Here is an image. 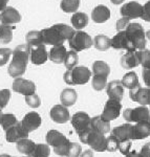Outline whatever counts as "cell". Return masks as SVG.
Returning a JSON list of instances; mask_svg holds the SVG:
<instances>
[{"instance_id": "48", "label": "cell", "mask_w": 150, "mask_h": 157, "mask_svg": "<svg viewBox=\"0 0 150 157\" xmlns=\"http://www.w3.org/2000/svg\"><path fill=\"white\" fill-rule=\"evenodd\" d=\"M142 19L144 21L150 22V1H147L143 6V16Z\"/></svg>"}, {"instance_id": "9", "label": "cell", "mask_w": 150, "mask_h": 157, "mask_svg": "<svg viewBox=\"0 0 150 157\" xmlns=\"http://www.w3.org/2000/svg\"><path fill=\"white\" fill-rule=\"evenodd\" d=\"M111 47L114 49H125L127 52H133L136 50L133 43L127 36L125 30L118 32L116 36L111 38Z\"/></svg>"}, {"instance_id": "52", "label": "cell", "mask_w": 150, "mask_h": 157, "mask_svg": "<svg viewBox=\"0 0 150 157\" xmlns=\"http://www.w3.org/2000/svg\"><path fill=\"white\" fill-rule=\"evenodd\" d=\"M7 3H9V0H0V12H2L4 9H6Z\"/></svg>"}, {"instance_id": "47", "label": "cell", "mask_w": 150, "mask_h": 157, "mask_svg": "<svg viewBox=\"0 0 150 157\" xmlns=\"http://www.w3.org/2000/svg\"><path fill=\"white\" fill-rule=\"evenodd\" d=\"M130 23V20L128 18H125V17H122L120 20L116 21V30L121 32V30H125V29L128 26V24Z\"/></svg>"}, {"instance_id": "59", "label": "cell", "mask_w": 150, "mask_h": 157, "mask_svg": "<svg viewBox=\"0 0 150 157\" xmlns=\"http://www.w3.org/2000/svg\"><path fill=\"white\" fill-rule=\"evenodd\" d=\"M149 121V123H150V118H149V121Z\"/></svg>"}, {"instance_id": "6", "label": "cell", "mask_w": 150, "mask_h": 157, "mask_svg": "<svg viewBox=\"0 0 150 157\" xmlns=\"http://www.w3.org/2000/svg\"><path fill=\"white\" fill-rule=\"evenodd\" d=\"M69 43V47L75 52H82L84 49H88L93 46V38H91L87 33L83 32V30H77L73 37L68 40Z\"/></svg>"}, {"instance_id": "35", "label": "cell", "mask_w": 150, "mask_h": 157, "mask_svg": "<svg viewBox=\"0 0 150 157\" xmlns=\"http://www.w3.org/2000/svg\"><path fill=\"white\" fill-rule=\"evenodd\" d=\"M13 39V29L11 25L1 24L0 25V43L9 44Z\"/></svg>"}, {"instance_id": "28", "label": "cell", "mask_w": 150, "mask_h": 157, "mask_svg": "<svg viewBox=\"0 0 150 157\" xmlns=\"http://www.w3.org/2000/svg\"><path fill=\"white\" fill-rule=\"evenodd\" d=\"M70 22H72L73 29L77 30H81L88 24V17L87 15L82 12H76L72 16Z\"/></svg>"}, {"instance_id": "4", "label": "cell", "mask_w": 150, "mask_h": 157, "mask_svg": "<svg viewBox=\"0 0 150 157\" xmlns=\"http://www.w3.org/2000/svg\"><path fill=\"white\" fill-rule=\"evenodd\" d=\"M91 78V71L86 66H76L66 70L63 80L68 85H84Z\"/></svg>"}, {"instance_id": "20", "label": "cell", "mask_w": 150, "mask_h": 157, "mask_svg": "<svg viewBox=\"0 0 150 157\" xmlns=\"http://www.w3.org/2000/svg\"><path fill=\"white\" fill-rule=\"evenodd\" d=\"M106 92L109 98L121 102L124 95V86L122 85L121 81L114 80L107 83L106 86Z\"/></svg>"}, {"instance_id": "8", "label": "cell", "mask_w": 150, "mask_h": 157, "mask_svg": "<svg viewBox=\"0 0 150 157\" xmlns=\"http://www.w3.org/2000/svg\"><path fill=\"white\" fill-rule=\"evenodd\" d=\"M72 126L79 135L91 130V117L84 111L76 112L72 116Z\"/></svg>"}, {"instance_id": "31", "label": "cell", "mask_w": 150, "mask_h": 157, "mask_svg": "<svg viewBox=\"0 0 150 157\" xmlns=\"http://www.w3.org/2000/svg\"><path fill=\"white\" fill-rule=\"evenodd\" d=\"M122 85L124 86V88H127V89H132L136 86L140 85L139 83V78L136 75V73L134 71H129L127 72L126 75H124L123 78L121 80Z\"/></svg>"}, {"instance_id": "23", "label": "cell", "mask_w": 150, "mask_h": 157, "mask_svg": "<svg viewBox=\"0 0 150 157\" xmlns=\"http://www.w3.org/2000/svg\"><path fill=\"white\" fill-rule=\"evenodd\" d=\"M121 65L124 69H132L140 65V59L138 55V50L133 52H127L121 58Z\"/></svg>"}, {"instance_id": "34", "label": "cell", "mask_w": 150, "mask_h": 157, "mask_svg": "<svg viewBox=\"0 0 150 157\" xmlns=\"http://www.w3.org/2000/svg\"><path fill=\"white\" fill-rule=\"evenodd\" d=\"M93 75H102L108 77L110 73V67L104 61H96L93 64Z\"/></svg>"}, {"instance_id": "54", "label": "cell", "mask_w": 150, "mask_h": 157, "mask_svg": "<svg viewBox=\"0 0 150 157\" xmlns=\"http://www.w3.org/2000/svg\"><path fill=\"white\" fill-rule=\"evenodd\" d=\"M111 2H112L113 4H121V3H123L125 0H110Z\"/></svg>"}, {"instance_id": "27", "label": "cell", "mask_w": 150, "mask_h": 157, "mask_svg": "<svg viewBox=\"0 0 150 157\" xmlns=\"http://www.w3.org/2000/svg\"><path fill=\"white\" fill-rule=\"evenodd\" d=\"M77 100H78V93L73 88H65V89H63V91L60 94L61 105L65 106V107H70V106L75 105Z\"/></svg>"}, {"instance_id": "45", "label": "cell", "mask_w": 150, "mask_h": 157, "mask_svg": "<svg viewBox=\"0 0 150 157\" xmlns=\"http://www.w3.org/2000/svg\"><path fill=\"white\" fill-rule=\"evenodd\" d=\"M13 52L10 48H0V66H4L9 62Z\"/></svg>"}, {"instance_id": "5", "label": "cell", "mask_w": 150, "mask_h": 157, "mask_svg": "<svg viewBox=\"0 0 150 157\" xmlns=\"http://www.w3.org/2000/svg\"><path fill=\"white\" fill-rule=\"evenodd\" d=\"M125 32L131 42L133 43L136 50L145 49L146 46V34L144 32V29L140 23L130 22L128 26L125 29Z\"/></svg>"}, {"instance_id": "14", "label": "cell", "mask_w": 150, "mask_h": 157, "mask_svg": "<svg viewBox=\"0 0 150 157\" xmlns=\"http://www.w3.org/2000/svg\"><path fill=\"white\" fill-rule=\"evenodd\" d=\"M121 109H122V105L121 102L116 100H111V98H108V101L106 102L105 106H104L102 115L103 118H105L106 121H111L113 120H116V117H119L121 113Z\"/></svg>"}, {"instance_id": "53", "label": "cell", "mask_w": 150, "mask_h": 157, "mask_svg": "<svg viewBox=\"0 0 150 157\" xmlns=\"http://www.w3.org/2000/svg\"><path fill=\"white\" fill-rule=\"evenodd\" d=\"M125 157H141V155H140V153L136 151H130L128 154H126Z\"/></svg>"}, {"instance_id": "51", "label": "cell", "mask_w": 150, "mask_h": 157, "mask_svg": "<svg viewBox=\"0 0 150 157\" xmlns=\"http://www.w3.org/2000/svg\"><path fill=\"white\" fill-rule=\"evenodd\" d=\"M80 157H93V150H91V149L84 150L81 153Z\"/></svg>"}, {"instance_id": "12", "label": "cell", "mask_w": 150, "mask_h": 157, "mask_svg": "<svg viewBox=\"0 0 150 157\" xmlns=\"http://www.w3.org/2000/svg\"><path fill=\"white\" fill-rule=\"evenodd\" d=\"M13 90L26 97V95L34 94L36 92V85L33 81L25 80L22 78H16L13 82Z\"/></svg>"}, {"instance_id": "30", "label": "cell", "mask_w": 150, "mask_h": 157, "mask_svg": "<svg viewBox=\"0 0 150 157\" xmlns=\"http://www.w3.org/2000/svg\"><path fill=\"white\" fill-rule=\"evenodd\" d=\"M26 44L30 47L39 46L44 44L41 30H30L26 34Z\"/></svg>"}, {"instance_id": "58", "label": "cell", "mask_w": 150, "mask_h": 157, "mask_svg": "<svg viewBox=\"0 0 150 157\" xmlns=\"http://www.w3.org/2000/svg\"><path fill=\"white\" fill-rule=\"evenodd\" d=\"M23 157H30V156H23Z\"/></svg>"}, {"instance_id": "42", "label": "cell", "mask_w": 150, "mask_h": 157, "mask_svg": "<svg viewBox=\"0 0 150 157\" xmlns=\"http://www.w3.org/2000/svg\"><path fill=\"white\" fill-rule=\"evenodd\" d=\"M24 101L30 108H38L41 105V100H40L39 95H37L36 93L24 97Z\"/></svg>"}, {"instance_id": "24", "label": "cell", "mask_w": 150, "mask_h": 157, "mask_svg": "<svg viewBox=\"0 0 150 157\" xmlns=\"http://www.w3.org/2000/svg\"><path fill=\"white\" fill-rule=\"evenodd\" d=\"M66 54H67V49L64 45H55L48 52V59L56 64H61L64 62Z\"/></svg>"}, {"instance_id": "11", "label": "cell", "mask_w": 150, "mask_h": 157, "mask_svg": "<svg viewBox=\"0 0 150 157\" xmlns=\"http://www.w3.org/2000/svg\"><path fill=\"white\" fill-rule=\"evenodd\" d=\"M120 12L122 17L128 18L129 20L142 18V16H143V6L136 1H130L122 6Z\"/></svg>"}, {"instance_id": "15", "label": "cell", "mask_w": 150, "mask_h": 157, "mask_svg": "<svg viewBox=\"0 0 150 157\" xmlns=\"http://www.w3.org/2000/svg\"><path fill=\"white\" fill-rule=\"evenodd\" d=\"M25 130L29 133L33 132V131L37 130L38 128L41 126L42 124V118L40 114L36 111H30V112L26 113L24 115V117L22 118V121H20Z\"/></svg>"}, {"instance_id": "36", "label": "cell", "mask_w": 150, "mask_h": 157, "mask_svg": "<svg viewBox=\"0 0 150 157\" xmlns=\"http://www.w3.org/2000/svg\"><path fill=\"white\" fill-rule=\"evenodd\" d=\"M19 121L17 120V117L12 113H6V114H2V117L0 120V126L2 127L4 131L9 130L10 128L13 126L17 125Z\"/></svg>"}, {"instance_id": "56", "label": "cell", "mask_w": 150, "mask_h": 157, "mask_svg": "<svg viewBox=\"0 0 150 157\" xmlns=\"http://www.w3.org/2000/svg\"><path fill=\"white\" fill-rule=\"evenodd\" d=\"M146 37H147V39L150 40V30H148V32L146 33Z\"/></svg>"}, {"instance_id": "32", "label": "cell", "mask_w": 150, "mask_h": 157, "mask_svg": "<svg viewBox=\"0 0 150 157\" xmlns=\"http://www.w3.org/2000/svg\"><path fill=\"white\" fill-rule=\"evenodd\" d=\"M93 45L98 50L101 52H105L111 47V39H109L105 35H98L93 39Z\"/></svg>"}, {"instance_id": "16", "label": "cell", "mask_w": 150, "mask_h": 157, "mask_svg": "<svg viewBox=\"0 0 150 157\" xmlns=\"http://www.w3.org/2000/svg\"><path fill=\"white\" fill-rule=\"evenodd\" d=\"M29 134L30 133L22 127L21 123H18L6 131V138L9 143H17L20 139L27 138Z\"/></svg>"}, {"instance_id": "41", "label": "cell", "mask_w": 150, "mask_h": 157, "mask_svg": "<svg viewBox=\"0 0 150 157\" xmlns=\"http://www.w3.org/2000/svg\"><path fill=\"white\" fill-rule=\"evenodd\" d=\"M119 145H120V140L112 134L106 138V151L114 152L119 150Z\"/></svg>"}, {"instance_id": "46", "label": "cell", "mask_w": 150, "mask_h": 157, "mask_svg": "<svg viewBox=\"0 0 150 157\" xmlns=\"http://www.w3.org/2000/svg\"><path fill=\"white\" fill-rule=\"evenodd\" d=\"M131 139H125V140H120V145H119V151L121 152L123 155H126L130 152L131 149Z\"/></svg>"}, {"instance_id": "50", "label": "cell", "mask_w": 150, "mask_h": 157, "mask_svg": "<svg viewBox=\"0 0 150 157\" xmlns=\"http://www.w3.org/2000/svg\"><path fill=\"white\" fill-rule=\"evenodd\" d=\"M140 155L141 157H150V141L146 143L142 147L141 151H140Z\"/></svg>"}, {"instance_id": "38", "label": "cell", "mask_w": 150, "mask_h": 157, "mask_svg": "<svg viewBox=\"0 0 150 157\" xmlns=\"http://www.w3.org/2000/svg\"><path fill=\"white\" fill-rule=\"evenodd\" d=\"M107 78L106 75H93V81H91V86L96 91H101L107 86Z\"/></svg>"}, {"instance_id": "21", "label": "cell", "mask_w": 150, "mask_h": 157, "mask_svg": "<svg viewBox=\"0 0 150 157\" xmlns=\"http://www.w3.org/2000/svg\"><path fill=\"white\" fill-rule=\"evenodd\" d=\"M150 136V123L148 121L136 123L132 126V139H144Z\"/></svg>"}, {"instance_id": "10", "label": "cell", "mask_w": 150, "mask_h": 157, "mask_svg": "<svg viewBox=\"0 0 150 157\" xmlns=\"http://www.w3.org/2000/svg\"><path fill=\"white\" fill-rule=\"evenodd\" d=\"M106 138L107 137L105 136V134L96 132L91 129L86 139V145L89 146L93 151L104 152L106 151Z\"/></svg>"}, {"instance_id": "26", "label": "cell", "mask_w": 150, "mask_h": 157, "mask_svg": "<svg viewBox=\"0 0 150 157\" xmlns=\"http://www.w3.org/2000/svg\"><path fill=\"white\" fill-rule=\"evenodd\" d=\"M132 126L133 125H131V123L118 126L112 130V135L116 136L119 140H125V139L132 140Z\"/></svg>"}, {"instance_id": "43", "label": "cell", "mask_w": 150, "mask_h": 157, "mask_svg": "<svg viewBox=\"0 0 150 157\" xmlns=\"http://www.w3.org/2000/svg\"><path fill=\"white\" fill-rule=\"evenodd\" d=\"M81 153H82V147L77 143H70L66 157H80Z\"/></svg>"}, {"instance_id": "19", "label": "cell", "mask_w": 150, "mask_h": 157, "mask_svg": "<svg viewBox=\"0 0 150 157\" xmlns=\"http://www.w3.org/2000/svg\"><path fill=\"white\" fill-rule=\"evenodd\" d=\"M30 59L33 64L35 65H42L48 60V52L44 44L39 46L30 47Z\"/></svg>"}, {"instance_id": "3", "label": "cell", "mask_w": 150, "mask_h": 157, "mask_svg": "<svg viewBox=\"0 0 150 157\" xmlns=\"http://www.w3.org/2000/svg\"><path fill=\"white\" fill-rule=\"evenodd\" d=\"M46 143L48 146L53 147L54 152L61 157H66L69 148L70 141L63 133L58 130H49L46 134Z\"/></svg>"}, {"instance_id": "18", "label": "cell", "mask_w": 150, "mask_h": 157, "mask_svg": "<svg viewBox=\"0 0 150 157\" xmlns=\"http://www.w3.org/2000/svg\"><path fill=\"white\" fill-rule=\"evenodd\" d=\"M0 21H1V24L6 25L19 23L21 21V15L15 7L7 6L0 14Z\"/></svg>"}, {"instance_id": "61", "label": "cell", "mask_w": 150, "mask_h": 157, "mask_svg": "<svg viewBox=\"0 0 150 157\" xmlns=\"http://www.w3.org/2000/svg\"><path fill=\"white\" fill-rule=\"evenodd\" d=\"M149 106H150V105H149Z\"/></svg>"}, {"instance_id": "2", "label": "cell", "mask_w": 150, "mask_h": 157, "mask_svg": "<svg viewBox=\"0 0 150 157\" xmlns=\"http://www.w3.org/2000/svg\"><path fill=\"white\" fill-rule=\"evenodd\" d=\"M30 47L27 44L18 45L12 54V61L7 68V72L12 78H20L26 71L27 63L30 60Z\"/></svg>"}, {"instance_id": "49", "label": "cell", "mask_w": 150, "mask_h": 157, "mask_svg": "<svg viewBox=\"0 0 150 157\" xmlns=\"http://www.w3.org/2000/svg\"><path fill=\"white\" fill-rule=\"evenodd\" d=\"M142 77H143L145 85L150 88V69H145V68H143V70H142Z\"/></svg>"}, {"instance_id": "25", "label": "cell", "mask_w": 150, "mask_h": 157, "mask_svg": "<svg viewBox=\"0 0 150 157\" xmlns=\"http://www.w3.org/2000/svg\"><path fill=\"white\" fill-rule=\"evenodd\" d=\"M91 129L96 132L107 134L110 131V121L103 118L102 115H97L91 118Z\"/></svg>"}, {"instance_id": "7", "label": "cell", "mask_w": 150, "mask_h": 157, "mask_svg": "<svg viewBox=\"0 0 150 157\" xmlns=\"http://www.w3.org/2000/svg\"><path fill=\"white\" fill-rule=\"evenodd\" d=\"M124 120L128 123H140L146 121L150 118V109L146 106H139L136 108H127L123 112Z\"/></svg>"}, {"instance_id": "37", "label": "cell", "mask_w": 150, "mask_h": 157, "mask_svg": "<svg viewBox=\"0 0 150 157\" xmlns=\"http://www.w3.org/2000/svg\"><path fill=\"white\" fill-rule=\"evenodd\" d=\"M78 62H79L78 52L72 49V50H69V52H67L63 63H64L66 69L68 70V69H72V68L78 66Z\"/></svg>"}, {"instance_id": "55", "label": "cell", "mask_w": 150, "mask_h": 157, "mask_svg": "<svg viewBox=\"0 0 150 157\" xmlns=\"http://www.w3.org/2000/svg\"><path fill=\"white\" fill-rule=\"evenodd\" d=\"M0 157H13V156L9 155V154H1V155H0Z\"/></svg>"}, {"instance_id": "1", "label": "cell", "mask_w": 150, "mask_h": 157, "mask_svg": "<svg viewBox=\"0 0 150 157\" xmlns=\"http://www.w3.org/2000/svg\"><path fill=\"white\" fill-rule=\"evenodd\" d=\"M75 29L67 24L58 23L41 30L44 45H61L66 40H69L75 34Z\"/></svg>"}, {"instance_id": "22", "label": "cell", "mask_w": 150, "mask_h": 157, "mask_svg": "<svg viewBox=\"0 0 150 157\" xmlns=\"http://www.w3.org/2000/svg\"><path fill=\"white\" fill-rule=\"evenodd\" d=\"M110 18V10L106 6H97L91 12V19L96 23H104Z\"/></svg>"}, {"instance_id": "29", "label": "cell", "mask_w": 150, "mask_h": 157, "mask_svg": "<svg viewBox=\"0 0 150 157\" xmlns=\"http://www.w3.org/2000/svg\"><path fill=\"white\" fill-rule=\"evenodd\" d=\"M16 146H17V150H18L21 154H23L25 156H30L33 153V151H34L36 144L29 138H23V139H20V140L17 141Z\"/></svg>"}, {"instance_id": "40", "label": "cell", "mask_w": 150, "mask_h": 157, "mask_svg": "<svg viewBox=\"0 0 150 157\" xmlns=\"http://www.w3.org/2000/svg\"><path fill=\"white\" fill-rule=\"evenodd\" d=\"M138 55L140 59V65H142L145 69H150V50H138Z\"/></svg>"}, {"instance_id": "13", "label": "cell", "mask_w": 150, "mask_h": 157, "mask_svg": "<svg viewBox=\"0 0 150 157\" xmlns=\"http://www.w3.org/2000/svg\"><path fill=\"white\" fill-rule=\"evenodd\" d=\"M129 97L131 101L139 103L141 106L150 105V88L141 87V85L136 86L129 91Z\"/></svg>"}, {"instance_id": "33", "label": "cell", "mask_w": 150, "mask_h": 157, "mask_svg": "<svg viewBox=\"0 0 150 157\" xmlns=\"http://www.w3.org/2000/svg\"><path fill=\"white\" fill-rule=\"evenodd\" d=\"M80 6V0H62L60 7L63 12L67 14H75Z\"/></svg>"}, {"instance_id": "44", "label": "cell", "mask_w": 150, "mask_h": 157, "mask_svg": "<svg viewBox=\"0 0 150 157\" xmlns=\"http://www.w3.org/2000/svg\"><path fill=\"white\" fill-rule=\"evenodd\" d=\"M11 98V91L9 89H1L0 90V109H3L6 107Z\"/></svg>"}, {"instance_id": "60", "label": "cell", "mask_w": 150, "mask_h": 157, "mask_svg": "<svg viewBox=\"0 0 150 157\" xmlns=\"http://www.w3.org/2000/svg\"><path fill=\"white\" fill-rule=\"evenodd\" d=\"M148 1H149V0H148Z\"/></svg>"}, {"instance_id": "39", "label": "cell", "mask_w": 150, "mask_h": 157, "mask_svg": "<svg viewBox=\"0 0 150 157\" xmlns=\"http://www.w3.org/2000/svg\"><path fill=\"white\" fill-rule=\"evenodd\" d=\"M50 154V149L47 144H36L30 157H48Z\"/></svg>"}, {"instance_id": "57", "label": "cell", "mask_w": 150, "mask_h": 157, "mask_svg": "<svg viewBox=\"0 0 150 157\" xmlns=\"http://www.w3.org/2000/svg\"><path fill=\"white\" fill-rule=\"evenodd\" d=\"M2 114H3V113H2V110L0 109V120H1V117H2Z\"/></svg>"}, {"instance_id": "17", "label": "cell", "mask_w": 150, "mask_h": 157, "mask_svg": "<svg viewBox=\"0 0 150 157\" xmlns=\"http://www.w3.org/2000/svg\"><path fill=\"white\" fill-rule=\"evenodd\" d=\"M49 116L52 121L57 124H65L69 121V111L63 105H55L49 110Z\"/></svg>"}]
</instances>
